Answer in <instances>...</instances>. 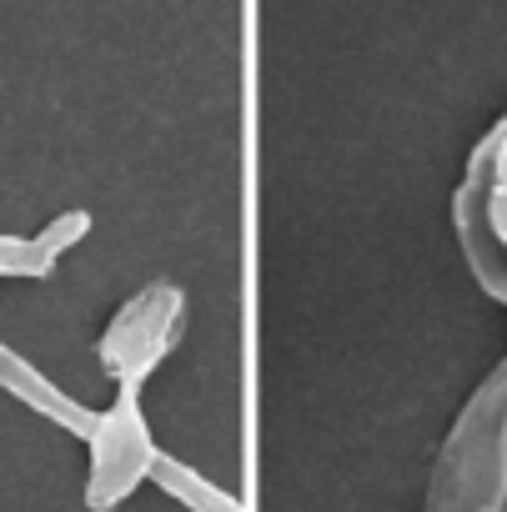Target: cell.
Wrapping results in <instances>:
<instances>
[{
  "instance_id": "6da1fadb",
  "label": "cell",
  "mask_w": 507,
  "mask_h": 512,
  "mask_svg": "<svg viewBox=\"0 0 507 512\" xmlns=\"http://www.w3.org/2000/svg\"><path fill=\"white\" fill-rule=\"evenodd\" d=\"M457 231L482 287L507 307V116L472 151L457 186Z\"/></svg>"
},
{
  "instance_id": "7a4b0ae2",
  "label": "cell",
  "mask_w": 507,
  "mask_h": 512,
  "mask_svg": "<svg viewBox=\"0 0 507 512\" xmlns=\"http://www.w3.org/2000/svg\"><path fill=\"white\" fill-rule=\"evenodd\" d=\"M176 332H181V297H176L171 287H151V292H146L141 302H131V307L121 312V322L111 327L106 357H111V367H121V362L151 367V362L171 347Z\"/></svg>"
}]
</instances>
